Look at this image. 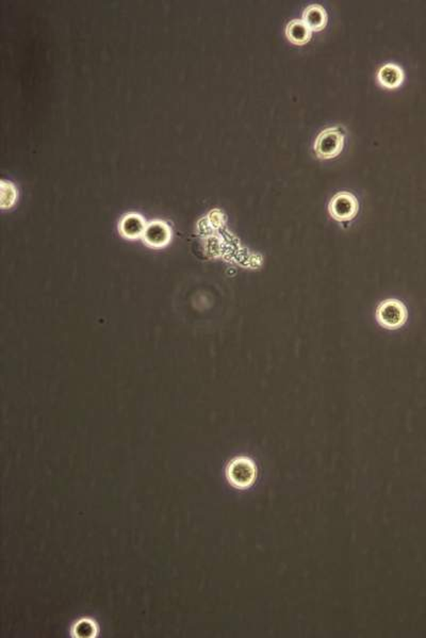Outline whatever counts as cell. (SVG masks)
<instances>
[{
    "mask_svg": "<svg viewBox=\"0 0 426 638\" xmlns=\"http://www.w3.org/2000/svg\"><path fill=\"white\" fill-rule=\"evenodd\" d=\"M406 306L401 301L389 299L378 305L376 319L382 327L387 330H398L407 321Z\"/></svg>",
    "mask_w": 426,
    "mask_h": 638,
    "instance_id": "6da1fadb",
    "label": "cell"
},
{
    "mask_svg": "<svg viewBox=\"0 0 426 638\" xmlns=\"http://www.w3.org/2000/svg\"><path fill=\"white\" fill-rule=\"evenodd\" d=\"M344 135L337 127L323 130L315 142V153L321 159H332L344 149Z\"/></svg>",
    "mask_w": 426,
    "mask_h": 638,
    "instance_id": "7a4b0ae2",
    "label": "cell"
},
{
    "mask_svg": "<svg viewBox=\"0 0 426 638\" xmlns=\"http://www.w3.org/2000/svg\"><path fill=\"white\" fill-rule=\"evenodd\" d=\"M358 208V201L352 193L339 192L330 199L328 211L336 221L346 222L354 219Z\"/></svg>",
    "mask_w": 426,
    "mask_h": 638,
    "instance_id": "3957f363",
    "label": "cell"
},
{
    "mask_svg": "<svg viewBox=\"0 0 426 638\" xmlns=\"http://www.w3.org/2000/svg\"><path fill=\"white\" fill-rule=\"evenodd\" d=\"M228 481L237 488H246L253 484L256 468L253 461L246 457L234 459L227 468Z\"/></svg>",
    "mask_w": 426,
    "mask_h": 638,
    "instance_id": "277c9868",
    "label": "cell"
},
{
    "mask_svg": "<svg viewBox=\"0 0 426 638\" xmlns=\"http://www.w3.org/2000/svg\"><path fill=\"white\" fill-rule=\"evenodd\" d=\"M143 238L149 246H165L170 240V230L163 222H151L146 226Z\"/></svg>",
    "mask_w": 426,
    "mask_h": 638,
    "instance_id": "5b68a950",
    "label": "cell"
},
{
    "mask_svg": "<svg viewBox=\"0 0 426 638\" xmlns=\"http://www.w3.org/2000/svg\"><path fill=\"white\" fill-rule=\"evenodd\" d=\"M377 80L380 86L386 89H396L404 81V72L396 64L389 63L382 66L378 70Z\"/></svg>",
    "mask_w": 426,
    "mask_h": 638,
    "instance_id": "8992f818",
    "label": "cell"
},
{
    "mask_svg": "<svg viewBox=\"0 0 426 638\" xmlns=\"http://www.w3.org/2000/svg\"><path fill=\"white\" fill-rule=\"evenodd\" d=\"M303 22L311 31H322L327 25V14L320 5H311L303 13Z\"/></svg>",
    "mask_w": 426,
    "mask_h": 638,
    "instance_id": "52a82bcc",
    "label": "cell"
},
{
    "mask_svg": "<svg viewBox=\"0 0 426 638\" xmlns=\"http://www.w3.org/2000/svg\"><path fill=\"white\" fill-rule=\"evenodd\" d=\"M313 31L301 20H293L287 25L286 35L293 44L305 45L311 41Z\"/></svg>",
    "mask_w": 426,
    "mask_h": 638,
    "instance_id": "ba28073f",
    "label": "cell"
},
{
    "mask_svg": "<svg viewBox=\"0 0 426 638\" xmlns=\"http://www.w3.org/2000/svg\"><path fill=\"white\" fill-rule=\"evenodd\" d=\"M144 220L138 215H128L123 218L120 224V232L128 239H136L144 234L146 230Z\"/></svg>",
    "mask_w": 426,
    "mask_h": 638,
    "instance_id": "9c48e42d",
    "label": "cell"
},
{
    "mask_svg": "<svg viewBox=\"0 0 426 638\" xmlns=\"http://www.w3.org/2000/svg\"><path fill=\"white\" fill-rule=\"evenodd\" d=\"M96 633V625L89 619L79 621L74 627V634L77 637H93Z\"/></svg>",
    "mask_w": 426,
    "mask_h": 638,
    "instance_id": "30bf717a",
    "label": "cell"
},
{
    "mask_svg": "<svg viewBox=\"0 0 426 638\" xmlns=\"http://www.w3.org/2000/svg\"><path fill=\"white\" fill-rule=\"evenodd\" d=\"M16 199V190L10 182H1V207L10 208Z\"/></svg>",
    "mask_w": 426,
    "mask_h": 638,
    "instance_id": "8fae6325",
    "label": "cell"
}]
</instances>
